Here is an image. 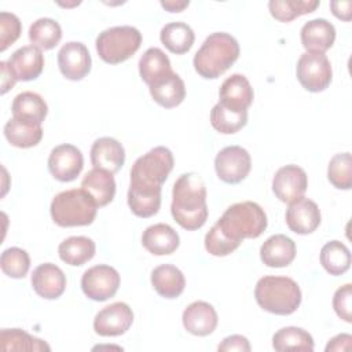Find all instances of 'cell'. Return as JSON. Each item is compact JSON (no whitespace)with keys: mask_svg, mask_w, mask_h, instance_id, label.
Instances as JSON below:
<instances>
[{"mask_svg":"<svg viewBox=\"0 0 352 352\" xmlns=\"http://www.w3.org/2000/svg\"><path fill=\"white\" fill-rule=\"evenodd\" d=\"M150 95L160 106L172 109L179 106L186 98V85L179 74L172 72L162 80L148 87Z\"/></svg>","mask_w":352,"mask_h":352,"instance_id":"cell-26","label":"cell"},{"mask_svg":"<svg viewBox=\"0 0 352 352\" xmlns=\"http://www.w3.org/2000/svg\"><path fill=\"white\" fill-rule=\"evenodd\" d=\"M272 346L275 351H314L312 336L301 327L287 326L279 329L272 337Z\"/></svg>","mask_w":352,"mask_h":352,"instance_id":"cell-32","label":"cell"},{"mask_svg":"<svg viewBox=\"0 0 352 352\" xmlns=\"http://www.w3.org/2000/svg\"><path fill=\"white\" fill-rule=\"evenodd\" d=\"M241 243L230 239L217 224H214L209 232L205 235V249L212 256L223 257L232 253Z\"/></svg>","mask_w":352,"mask_h":352,"instance_id":"cell-40","label":"cell"},{"mask_svg":"<svg viewBox=\"0 0 352 352\" xmlns=\"http://www.w3.org/2000/svg\"><path fill=\"white\" fill-rule=\"evenodd\" d=\"M172 151L158 146L139 157L131 169L129 187L147 192H161V186L173 169Z\"/></svg>","mask_w":352,"mask_h":352,"instance_id":"cell-5","label":"cell"},{"mask_svg":"<svg viewBox=\"0 0 352 352\" xmlns=\"http://www.w3.org/2000/svg\"><path fill=\"white\" fill-rule=\"evenodd\" d=\"M3 351H50V345L21 329H3L0 331Z\"/></svg>","mask_w":352,"mask_h":352,"instance_id":"cell-35","label":"cell"},{"mask_svg":"<svg viewBox=\"0 0 352 352\" xmlns=\"http://www.w3.org/2000/svg\"><path fill=\"white\" fill-rule=\"evenodd\" d=\"M188 1H175V0H169V1H161V6L168 10L169 12H180L183 11L186 7H188Z\"/></svg>","mask_w":352,"mask_h":352,"instance_id":"cell-47","label":"cell"},{"mask_svg":"<svg viewBox=\"0 0 352 352\" xmlns=\"http://www.w3.org/2000/svg\"><path fill=\"white\" fill-rule=\"evenodd\" d=\"M184 329L194 336H209L217 326V314L214 308L205 301L191 302L182 316Z\"/></svg>","mask_w":352,"mask_h":352,"instance_id":"cell-21","label":"cell"},{"mask_svg":"<svg viewBox=\"0 0 352 352\" xmlns=\"http://www.w3.org/2000/svg\"><path fill=\"white\" fill-rule=\"evenodd\" d=\"M62 38L60 25L52 18H38L29 28L30 43L40 50L54 48Z\"/></svg>","mask_w":352,"mask_h":352,"instance_id":"cell-34","label":"cell"},{"mask_svg":"<svg viewBox=\"0 0 352 352\" xmlns=\"http://www.w3.org/2000/svg\"><path fill=\"white\" fill-rule=\"evenodd\" d=\"M125 161V150L114 138L103 136L94 142L91 147V162L94 168L104 169L116 173L121 169Z\"/></svg>","mask_w":352,"mask_h":352,"instance_id":"cell-19","label":"cell"},{"mask_svg":"<svg viewBox=\"0 0 352 352\" xmlns=\"http://www.w3.org/2000/svg\"><path fill=\"white\" fill-rule=\"evenodd\" d=\"M219 103L234 111H248L253 103V88L249 80L242 74H232L227 77L219 91Z\"/></svg>","mask_w":352,"mask_h":352,"instance_id":"cell-17","label":"cell"},{"mask_svg":"<svg viewBox=\"0 0 352 352\" xmlns=\"http://www.w3.org/2000/svg\"><path fill=\"white\" fill-rule=\"evenodd\" d=\"M254 297L257 304L275 315H290L301 304L298 285L287 276H263L256 283Z\"/></svg>","mask_w":352,"mask_h":352,"instance_id":"cell-4","label":"cell"},{"mask_svg":"<svg viewBox=\"0 0 352 352\" xmlns=\"http://www.w3.org/2000/svg\"><path fill=\"white\" fill-rule=\"evenodd\" d=\"M216 224L230 239L241 243L245 238H258L265 231L268 221L258 204L243 201L227 208Z\"/></svg>","mask_w":352,"mask_h":352,"instance_id":"cell-3","label":"cell"},{"mask_svg":"<svg viewBox=\"0 0 352 352\" xmlns=\"http://www.w3.org/2000/svg\"><path fill=\"white\" fill-rule=\"evenodd\" d=\"M320 264L330 275H342L351 267V252L340 241H330L320 250Z\"/></svg>","mask_w":352,"mask_h":352,"instance_id":"cell-33","label":"cell"},{"mask_svg":"<svg viewBox=\"0 0 352 352\" xmlns=\"http://www.w3.org/2000/svg\"><path fill=\"white\" fill-rule=\"evenodd\" d=\"M0 267L1 271L14 279L25 278L30 268V258L26 250L21 248H8L1 253L0 257Z\"/></svg>","mask_w":352,"mask_h":352,"instance_id":"cell-39","label":"cell"},{"mask_svg":"<svg viewBox=\"0 0 352 352\" xmlns=\"http://www.w3.org/2000/svg\"><path fill=\"white\" fill-rule=\"evenodd\" d=\"M219 351H226V352H232V351H238V352H249L250 351V344L248 341L246 337L239 336V334H232L226 337L221 344H219L217 346Z\"/></svg>","mask_w":352,"mask_h":352,"instance_id":"cell-43","label":"cell"},{"mask_svg":"<svg viewBox=\"0 0 352 352\" xmlns=\"http://www.w3.org/2000/svg\"><path fill=\"white\" fill-rule=\"evenodd\" d=\"M84 166L81 151L69 143L54 147L48 157V170L59 182L77 179Z\"/></svg>","mask_w":352,"mask_h":352,"instance_id":"cell-12","label":"cell"},{"mask_svg":"<svg viewBox=\"0 0 352 352\" xmlns=\"http://www.w3.org/2000/svg\"><path fill=\"white\" fill-rule=\"evenodd\" d=\"M285 217L287 227L300 235L314 232L320 224V210L318 205L304 197L289 204Z\"/></svg>","mask_w":352,"mask_h":352,"instance_id":"cell-15","label":"cell"},{"mask_svg":"<svg viewBox=\"0 0 352 352\" xmlns=\"http://www.w3.org/2000/svg\"><path fill=\"white\" fill-rule=\"evenodd\" d=\"M0 67H1V94L4 95L10 88L14 87L15 84V78L14 76L11 74L8 66H7V62H0Z\"/></svg>","mask_w":352,"mask_h":352,"instance_id":"cell-46","label":"cell"},{"mask_svg":"<svg viewBox=\"0 0 352 352\" xmlns=\"http://www.w3.org/2000/svg\"><path fill=\"white\" fill-rule=\"evenodd\" d=\"M352 285L346 283L338 287L333 296V308L336 314L345 322H352Z\"/></svg>","mask_w":352,"mask_h":352,"instance_id":"cell-42","label":"cell"},{"mask_svg":"<svg viewBox=\"0 0 352 352\" xmlns=\"http://www.w3.org/2000/svg\"><path fill=\"white\" fill-rule=\"evenodd\" d=\"M151 285L161 297L176 298L183 293L186 279L177 267L172 264H162L153 270Z\"/></svg>","mask_w":352,"mask_h":352,"instance_id":"cell-25","label":"cell"},{"mask_svg":"<svg viewBox=\"0 0 352 352\" xmlns=\"http://www.w3.org/2000/svg\"><path fill=\"white\" fill-rule=\"evenodd\" d=\"M133 323V312L125 302H113L102 308L94 319V330L102 337L124 334Z\"/></svg>","mask_w":352,"mask_h":352,"instance_id":"cell-11","label":"cell"},{"mask_svg":"<svg viewBox=\"0 0 352 352\" xmlns=\"http://www.w3.org/2000/svg\"><path fill=\"white\" fill-rule=\"evenodd\" d=\"M260 257L267 267H287L296 257V243L283 234H275L261 245Z\"/></svg>","mask_w":352,"mask_h":352,"instance_id":"cell-22","label":"cell"},{"mask_svg":"<svg viewBox=\"0 0 352 352\" xmlns=\"http://www.w3.org/2000/svg\"><path fill=\"white\" fill-rule=\"evenodd\" d=\"M7 66L16 81L36 80L44 69V56L40 48L25 45L18 48L7 60Z\"/></svg>","mask_w":352,"mask_h":352,"instance_id":"cell-16","label":"cell"},{"mask_svg":"<svg viewBox=\"0 0 352 352\" xmlns=\"http://www.w3.org/2000/svg\"><path fill=\"white\" fill-rule=\"evenodd\" d=\"M142 44V33L133 26H113L96 37V51L100 59L117 65L129 59Z\"/></svg>","mask_w":352,"mask_h":352,"instance_id":"cell-7","label":"cell"},{"mask_svg":"<svg viewBox=\"0 0 352 352\" xmlns=\"http://www.w3.org/2000/svg\"><path fill=\"white\" fill-rule=\"evenodd\" d=\"M142 243L151 254L165 256L173 253L179 248L180 238L169 224L157 223L143 231Z\"/></svg>","mask_w":352,"mask_h":352,"instance_id":"cell-23","label":"cell"},{"mask_svg":"<svg viewBox=\"0 0 352 352\" xmlns=\"http://www.w3.org/2000/svg\"><path fill=\"white\" fill-rule=\"evenodd\" d=\"M333 14L342 21H349L351 19V1H331L330 3Z\"/></svg>","mask_w":352,"mask_h":352,"instance_id":"cell-45","label":"cell"},{"mask_svg":"<svg viewBox=\"0 0 352 352\" xmlns=\"http://www.w3.org/2000/svg\"><path fill=\"white\" fill-rule=\"evenodd\" d=\"M170 212L184 230H198L208 219L206 187L197 173H183L173 184Z\"/></svg>","mask_w":352,"mask_h":352,"instance_id":"cell-1","label":"cell"},{"mask_svg":"<svg viewBox=\"0 0 352 352\" xmlns=\"http://www.w3.org/2000/svg\"><path fill=\"white\" fill-rule=\"evenodd\" d=\"M12 117L40 124L44 121L48 113L45 100L36 92L25 91L18 94L11 104Z\"/></svg>","mask_w":352,"mask_h":352,"instance_id":"cell-29","label":"cell"},{"mask_svg":"<svg viewBox=\"0 0 352 352\" xmlns=\"http://www.w3.org/2000/svg\"><path fill=\"white\" fill-rule=\"evenodd\" d=\"M250 168V154L241 146L224 147L214 158V169L219 179L228 184L241 183L249 175Z\"/></svg>","mask_w":352,"mask_h":352,"instance_id":"cell-10","label":"cell"},{"mask_svg":"<svg viewBox=\"0 0 352 352\" xmlns=\"http://www.w3.org/2000/svg\"><path fill=\"white\" fill-rule=\"evenodd\" d=\"M4 136L11 146L29 148L40 143L43 138V128L40 124L12 117L4 125Z\"/></svg>","mask_w":352,"mask_h":352,"instance_id":"cell-27","label":"cell"},{"mask_svg":"<svg viewBox=\"0 0 352 352\" xmlns=\"http://www.w3.org/2000/svg\"><path fill=\"white\" fill-rule=\"evenodd\" d=\"M351 341H352V337L349 334H338L329 341V344L326 345V352L346 351L351 348Z\"/></svg>","mask_w":352,"mask_h":352,"instance_id":"cell-44","label":"cell"},{"mask_svg":"<svg viewBox=\"0 0 352 352\" xmlns=\"http://www.w3.org/2000/svg\"><path fill=\"white\" fill-rule=\"evenodd\" d=\"M96 202L82 188H72L56 194L51 202V217L59 227L89 226L98 210Z\"/></svg>","mask_w":352,"mask_h":352,"instance_id":"cell-6","label":"cell"},{"mask_svg":"<svg viewBox=\"0 0 352 352\" xmlns=\"http://www.w3.org/2000/svg\"><path fill=\"white\" fill-rule=\"evenodd\" d=\"M22 26L19 18L12 12H0V51H6L21 36Z\"/></svg>","mask_w":352,"mask_h":352,"instance_id":"cell-41","label":"cell"},{"mask_svg":"<svg viewBox=\"0 0 352 352\" xmlns=\"http://www.w3.org/2000/svg\"><path fill=\"white\" fill-rule=\"evenodd\" d=\"M300 84L309 92L324 91L333 77L330 60L324 54L304 52L296 66Z\"/></svg>","mask_w":352,"mask_h":352,"instance_id":"cell-8","label":"cell"},{"mask_svg":"<svg viewBox=\"0 0 352 352\" xmlns=\"http://www.w3.org/2000/svg\"><path fill=\"white\" fill-rule=\"evenodd\" d=\"M120 286V274L116 268L99 264L88 268L81 278L84 294L94 301H106L111 298Z\"/></svg>","mask_w":352,"mask_h":352,"instance_id":"cell-9","label":"cell"},{"mask_svg":"<svg viewBox=\"0 0 352 352\" xmlns=\"http://www.w3.org/2000/svg\"><path fill=\"white\" fill-rule=\"evenodd\" d=\"M58 66L67 80H82L91 70V55L85 44L80 41L63 44L58 52Z\"/></svg>","mask_w":352,"mask_h":352,"instance_id":"cell-14","label":"cell"},{"mask_svg":"<svg viewBox=\"0 0 352 352\" xmlns=\"http://www.w3.org/2000/svg\"><path fill=\"white\" fill-rule=\"evenodd\" d=\"M172 72L173 70L170 67V60L168 55L157 47L148 48L139 60L140 77L148 87L162 80Z\"/></svg>","mask_w":352,"mask_h":352,"instance_id":"cell-28","label":"cell"},{"mask_svg":"<svg viewBox=\"0 0 352 352\" xmlns=\"http://www.w3.org/2000/svg\"><path fill=\"white\" fill-rule=\"evenodd\" d=\"M248 122V111H234L216 103L210 110L212 126L224 135H231L241 131Z\"/></svg>","mask_w":352,"mask_h":352,"instance_id":"cell-36","label":"cell"},{"mask_svg":"<svg viewBox=\"0 0 352 352\" xmlns=\"http://www.w3.org/2000/svg\"><path fill=\"white\" fill-rule=\"evenodd\" d=\"M308 187V177L302 168L285 165L279 168L272 179V191L279 201L290 204L304 195Z\"/></svg>","mask_w":352,"mask_h":352,"instance_id":"cell-13","label":"cell"},{"mask_svg":"<svg viewBox=\"0 0 352 352\" xmlns=\"http://www.w3.org/2000/svg\"><path fill=\"white\" fill-rule=\"evenodd\" d=\"M95 242L88 236H69L58 248L59 257L69 265H82L95 256Z\"/></svg>","mask_w":352,"mask_h":352,"instance_id":"cell-30","label":"cell"},{"mask_svg":"<svg viewBox=\"0 0 352 352\" xmlns=\"http://www.w3.org/2000/svg\"><path fill=\"white\" fill-rule=\"evenodd\" d=\"M329 182L340 190L352 187V155L351 153H338L331 157L327 166Z\"/></svg>","mask_w":352,"mask_h":352,"instance_id":"cell-38","label":"cell"},{"mask_svg":"<svg viewBox=\"0 0 352 352\" xmlns=\"http://www.w3.org/2000/svg\"><path fill=\"white\" fill-rule=\"evenodd\" d=\"M236 38L224 32L209 34L194 55V69L204 78H217L238 59Z\"/></svg>","mask_w":352,"mask_h":352,"instance_id":"cell-2","label":"cell"},{"mask_svg":"<svg viewBox=\"0 0 352 352\" xmlns=\"http://www.w3.org/2000/svg\"><path fill=\"white\" fill-rule=\"evenodd\" d=\"M318 7V0H271L268 3L271 15L280 22H290L300 15L315 11Z\"/></svg>","mask_w":352,"mask_h":352,"instance_id":"cell-37","label":"cell"},{"mask_svg":"<svg viewBox=\"0 0 352 352\" xmlns=\"http://www.w3.org/2000/svg\"><path fill=\"white\" fill-rule=\"evenodd\" d=\"M161 43L173 54L182 55L190 51L195 36L192 29L184 22L166 23L160 33Z\"/></svg>","mask_w":352,"mask_h":352,"instance_id":"cell-31","label":"cell"},{"mask_svg":"<svg viewBox=\"0 0 352 352\" xmlns=\"http://www.w3.org/2000/svg\"><path fill=\"white\" fill-rule=\"evenodd\" d=\"M81 188L92 197L99 208L106 206L113 201L116 194L114 176L104 169L94 168L84 176L81 182Z\"/></svg>","mask_w":352,"mask_h":352,"instance_id":"cell-24","label":"cell"},{"mask_svg":"<svg viewBox=\"0 0 352 352\" xmlns=\"http://www.w3.org/2000/svg\"><path fill=\"white\" fill-rule=\"evenodd\" d=\"M301 44L307 50V52H318L324 54L336 40V29L333 23H330L324 18H316L308 21L301 28Z\"/></svg>","mask_w":352,"mask_h":352,"instance_id":"cell-20","label":"cell"},{"mask_svg":"<svg viewBox=\"0 0 352 352\" xmlns=\"http://www.w3.org/2000/svg\"><path fill=\"white\" fill-rule=\"evenodd\" d=\"M32 286L40 297L55 300L60 297L66 289V276L58 265L44 263L33 270Z\"/></svg>","mask_w":352,"mask_h":352,"instance_id":"cell-18","label":"cell"}]
</instances>
